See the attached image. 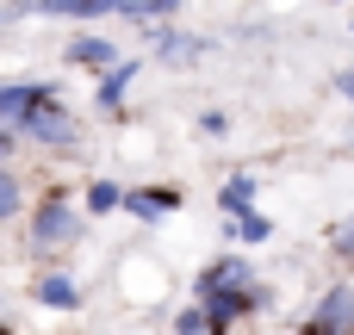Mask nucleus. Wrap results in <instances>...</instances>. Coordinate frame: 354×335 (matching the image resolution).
Returning <instances> with one entry per match:
<instances>
[{"label": "nucleus", "instance_id": "dca6fc26", "mask_svg": "<svg viewBox=\"0 0 354 335\" xmlns=\"http://www.w3.org/2000/svg\"><path fill=\"white\" fill-rule=\"evenodd\" d=\"M19 211H25V180H19V174L0 162V224H12Z\"/></svg>", "mask_w": 354, "mask_h": 335}, {"label": "nucleus", "instance_id": "39448f33", "mask_svg": "<svg viewBox=\"0 0 354 335\" xmlns=\"http://www.w3.org/2000/svg\"><path fill=\"white\" fill-rule=\"evenodd\" d=\"M31 298H37L44 311H81V286H75L68 267H44V274L31 280Z\"/></svg>", "mask_w": 354, "mask_h": 335}, {"label": "nucleus", "instance_id": "412c9836", "mask_svg": "<svg viewBox=\"0 0 354 335\" xmlns=\"http://www.w3.org/2000/svg\"><path fill=\"white\" fill-rule=\"evenodd\" d=\"M12 149H19V131H12V124H0V162H12Z\"/></svg>", "mask_w": 354, "mask_h": 335}, {"label": "nucleus", "instance_id": "aec40b11", "mask_svg": "<svg viewBox=\"0 0 354 335\" xmlns=\"http://www.w3.org/2000/svg\"><path fill=\"white\" fill-rule=\"evenodd\" d=\"M199 131H205V137H224V131H230V118H224V112H205V118H199Z\"/></svg>", "mask_w": 354, "mask_h": 335}, {"label": "nucleus", "instance_id": "0eeeda50", "mask_svg": "<svg viewBox=\"0 0 354 335\" xmlns=\"http://www.w3.org/2000/svg\"><path fill=\"white\" fill-rule=\"evenodd\" d=\"M44 93H56L50 81H0V124H19Z\"/></svg>", "mask_w": 354, "mask_h": 335}, {"label": "nucleus", "instance_id": "ddd939ff", "mask_svg": "<svg viewBox=\"0 0 354 335\" xmlns=\"http://www.w3.org/2000/svg\"><path fill=\"white\" fill-rule=\"evenodd\" d=\"M156 56H162V62H193V56H205V44H199V37H180V31L162 25V31H156Z\"/></svg>", "mask_w": 354, "mask_h": 335}, {"label": "nucleus", "instance_id": "2eb2a0df", "mask_svg": "<svg viewBox=\"0 0 354 335\" xmlns=\"http://www.w3.org/2000/svg\"><path fill=\"white\" fill-rule=\"evenodd\" d=\"M87 211H93V218L124 211V186H118V180H87Z\"/></svg>", "mask_w": 354, "mask_h": 335}, {"label": "nucleus", "instance_id": "a211bd4d", "mask_svg": "<svg viewBox=\"0 0 354 335\" xmlns=\"http://www.w3.org/2000/svg\"><path fill=\"white\" fill-rule=\"evenodd\" d=\"M174 335H212V323H205V305L180 311V317H174Z\"/></svg>", "mask_w": 354, "mask_h": 335}, {"label": "nucleus", "instance_id": "6ab92c4d", "mask_svg": "<svg viewBox=\"0 0 354 335\" xmlns=\"http://www.w3.org/2000/svg\"><path fill=\"white\" fill-rule=\"evenodd\" d=\"M336 255L354 261V218H348V224H336Z\"/></svg>", "mask_w": 354, "mask_h": 335}, {"label": "nucleus", "instance_id": "4468645a", "mask_svg": "<svg viewBox=\"0 0 354 335\" xmlns=\"http://www.w3.org/2000/svg\"><path fill=\"white\" fill-rule=\"evenodd\" d=\"M230 236H236V242H268V236H274V218L249 205V211H236V218H230Z\"/></svg>", "mask_w": 354, "mask_h": 335}, {"label": "nucleus", "instance_id": "f257e3e1", "mask_svg": "<svg viewBox=\"0 0 354 335\" xmlns=\"http://www.w3.org/2000/svg\"><path fill=\"white\" fill-rule=\"evenodd\" d=\"M75 242H81V205L68 199V186H50L31 205V255L50 261V255H68Z\"/></svg>", "mask_w": 354, "mask_h": 335}, {"label": "nucleus", "instance_id": "6e6552de", "mask_svg": "<svg viewBox=\"0 0 354 335\" xmlns=\"http://www.w3.org/2000/svg\"><path fill=\"white\" fill-rule=\"evenodd\" d=\"M174 205H180L174 186H137V193H124V211H131L137 224H156V218H168Z\"/></svg>", "mask_w": 354, "mask_h": 335}, {"label": "nucleus", "instance_id": "423d86ee", "mask_svg": "<svg viewBox=\"0 0 354 335\" xmlns=\"http://www.w3.org/2000/svg\"><path fill=\"white\" fill-rule=\"evenodd\" d=\"M25 12H44V19H106V12H124V0H19V19Z\"/></svg>", "mask_w": 354, "mask_h": 335}, {"label": "nucleus", "instance_id": "20e7f679", "mask_svg": "<svg viewBox=\"0 0 354 335\" xmlns=\"http://www.w3.org/2000/svg\"><path fill=\"white\" fill-rule=\"evenodd\" d=\"M299 335H354V286H330L317 305H311V317H305V329Z\"/></svg>", "mask_w": 354, "mask_h": 335}, {"label": "nucleus", "instance_id": "f03ea898", "mask_svg": "<svg viewBox=\"0 0 354 335\" xmlns=\"http://www.w3.org/2000/svg\"><path fill=\"white\" fill-rule=\"evenodd\" d=\"M12 131H19V143H31V149H75V143H81V137H75V112L62 106V93H44Z\"/></svg>", "mask_w": 354, "mask_h": 335}, {"label": "nucleus", "instance_id": "7ed1b4c3", "mask_svg": "<svg viewBox=\"0 0 354 335\" xmlns=\"http://www.w3.org/2000/svg\"><path fill=\"white\" fill-rule=\"evenodd\" d=\"M193 298L205 305L212 335H230L236 317H249V311H261V305H268V292H261V286H205V292H193Z\"/></svg>", "mask_w": 354, "mask_h": 335}, {"label": "nucleus", "instance_id": "f8f14e48", "mask_svg": "<svg viewBox=\"0 0 354 335\" xmlns=\"http://www.w3.org/2000/svg\"><path fill=\"white\" fill-rule=\"evenodd\" d=\"M255 193H261V180H255V174H230V180H224V193H218V211H224V218H236V211H249V205H255Z\"/></svg>", "mask_w": 354, "mask_h": 335}, {"label": "nucleus", "instance_id": "9d476101", "mask_svg": "<svg viewBox=\"0 0 354 335\" xmlns=\"http://www.w3.org/2000/svg\"><path fill=\"white\" fill-rule=\"evenodd\" d=\"M131 81H137V62H112V68H100V87H93V99H100V112H118L124 106V93H131Z\"/></svg>", "mask_w": 354, "mask_h": 335}, {"label": "nucleus", "instance_id": "9b49d317", "mask_svg": "<svg viewBox=\"0 0 354 335\" xmlns=\"http://www.w3.org/2000/svg\"><path fill=\"white\" fill-rule=\"evenodd\" d=\"M205 286H255V267H249L243 255H224V261H212V267L193 280V292H205Z\"/></svg>", "mask_w": 354, "mask_h": 335}, {"label": "nucleus", "instance_id": "f3484780", "mask_svg": "<svg viewBox=\"0 0 354 335\" xmlns=\"http://www.w3.org/2000/svg\"><path fill=\"white\" fill-rule=\"evenodd\" d=\"M180 12V0H124V19H168Z\"/></svg>", "mask_w": 354, "mask_h": 335}, {"label": "nucleus", "instance_id": "1a4fd4ad", "mask_svg": "<svg viewBox=\"0 0 354 335\" xmlns=\"http://www.w3.org/2000/svg\"><path fill=\"white\" fill-rule=\"evenodd\" d=\"M75 68H112L118 62V50H112V37H100V31H81V37H68V50H62Z\"/></svg>", "mask_w": 354, "mask_h": 335}]
</instances>
